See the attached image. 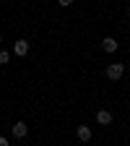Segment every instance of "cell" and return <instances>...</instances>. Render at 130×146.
Segmentation results:
<instances>
[{
    "mask_svg": "<svg viewBox=\"0 0 130 146\" xmlns=\"http://www.w3.org/2000/svg\"><path fill=\"white\" fill-rule=\"evenodd\" d=\"M122 76H125V65H122V63H109V65H107V78L120 81Z\"/></svg>",
    "mask_w": 130,
    "mask_h": 146,
    "instance_id": "cell-1",
    "label": "cell"
},
{
    "mask_svg": "<svg viewBox=\"0 0 130 146\" xmlns=\"http://www.w3.org/2000/svg\"><path fill=\"white\" fill-rule=\"evenodd\" d=\"M13 55H16V58H26V55H29V42L26 39H18L13 44Z\"/></svg>",
    "mask_w": 130,
    "mask_h": 146,
    "instance_id": "cell-2",
    "label": "cell"
},
{
    "mask_svg": "<svg viewBox=\"0 0 130 146\" xmlns=\"http://www.w3.org/2000/svg\"><path fill=\"white\" fill-rule=\"evenodd\" d=\"M11 133L16 136V138H26V133H29V125L26 123H21V120H18L13 128H11Z\"/></svg>",
    "mask_w": 130,
    "mask_h": 146,
    "instance_id": "cell-3",
    "label": "cell"
},
{
    "mask_svg": "<svg viewBox=\"0 0 130 146\" xmlns=\"http://www.w3.org/2000/svg\"><path fill=\"white\" fill-rule=\"evenodd\" d=\"M117 39H115V36H104V39H102V50L104 52H117Z\"/></svg>",
    "mask_w": 130,
    "mask_h": 146,
    "instance_id": "cell-4",
    "label": "cell"
},
{
    "mask_svg": "<svg viewBox=\"0 0 130 146\" xmlns=\"http://www.w3.org/2000/svg\"><path fill=\"white\" fill-rule=\"evenodd\" d=\"M76 136H78V141H83V143L91 141V128H88V125H78V128H76Z\"/></svg>",
    "mask_w": 130,
    "mask_h": 146,
    "instance_id": "cell-5",
    "label": "cell"
},
{
    "mask_svg": "<svg viewBox=\"0 0 130 146\" xmlns=\"http://www.w3.org/2000/svg\"><path fill=\"white\" fill-rule=\"evenodd\" d=\"M96 123L99 125H109L112 123V112H109V110H99L96 112Z\"/></svg>",
    "mask_w": 130,
    "mask_h": 146,
    "instance_id": "cell-6",
    "label": "cell"
},
{
    "mask_svg": "<svg viewBox=\"0 0 130 146\" xmlns=\"http://www.w3.org/2000/svg\"><path fill=\"white\" fill-rule=\"evenodd\" d=\"M11 60V52H5V50H0V65H5Z\"/></svg>",
    "mask_w": 130,
    "mask_h": 146,
    "instance_id": "cell-7",
    "label": "cell"
},
{
    "mask_svg": "<svg viewBox=\"0 0 130 146\" xmlns=\"http://www.w3.org/2000/svg\"><path fill=\"white\" fill-rule=\"evenodd\" d=\"M57 3H60L63 8H68V5H73V0H57Z\"/></svg>",
    "mask_w": 130,
    "mask_h": 146,
    "instance_id": "cell-8",
    "label": "cell"
},
{
    "mask_svg": "<svg viewBox=\"0 0 130 146\" xmlns=\"http://www.w3.org/2000/svg\"><path fill=\"white\" fill-rule=\"evenodd\" d=\"M0 146H8V138H3V136H0Z\"/></svg>",
    "mask_w": 130,
    "mask_h": 146,
    "instance_id": "cell-9",
    "label": "cell"
},
{
    "mask_svg": "<svg viewBox=\"0 0 130 146\" xmlns=\"http://www.w3.org/2000/svg\"><path fill=\"white\" fill-rule=\"evenodd\" d=\"M0 42H3V36H0Z\"/></svg>",
    "mask_w": 130,
    "mask_h": 146,
    "instance_id": "cell-10",
    "label": "cell"
},
{
    "mask_svg": "<svg viewBox=\"0 0 130 146\" xmlns=\"http://www.w3.org/2000/svg\"><path fill=\"white\" fill-rule=\"evenodd\" d=\"M127 13H130V8H127Z\"/></svg>",
    "mask_w": 130,
    "mask_h": 146,
    "instance_id": "cell-11",
    "label": "cell"
}]
</instances>
